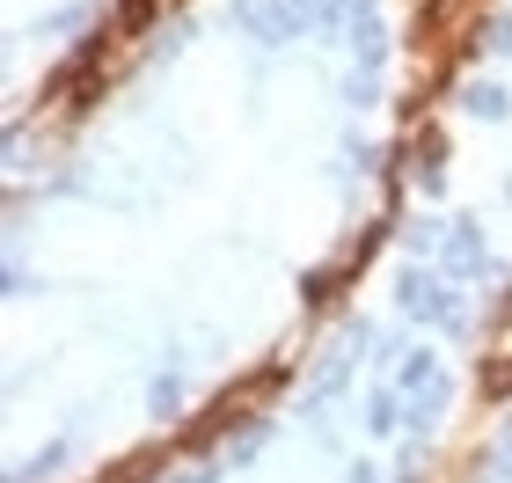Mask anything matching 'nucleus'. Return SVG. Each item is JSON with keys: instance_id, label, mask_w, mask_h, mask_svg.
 <instances>
[{"instance_id": "1", "label": "nucleus", "mask_w": 512, "mask_h": 483, "mask_svg": "<svg viewBox=\"0 0 512 483\" xmlns=\"http://www.w3.org/2000/svg\"><path fill=\"white\" fill-rule=\"evenodd\" d=\"M454 8H461V0H425V15H417V30H410V37H417V44H432V37L454 22Z\"/></svg>"}, {"instance_id": "2", "label": "nucleus", "mask_w": 512, "mask_h": 483, "mask_svg": "<svg viewBox=\"0 0 512 483\" xmlns=\"http://www.w3.org/2000/svg\"><path fill=\"white\" fill-rule=\"evenodd\" d=\"M483 396H491V403L512 396V359H491V366H483Z\"/></svg>"}, {"instance_id": "3", "label": "nucleus", "mask_w": 512, "mask_h": 483, "mask_svg": "<svg viewBox=\"0 0 512 483\" xmlns=\"http://www.w3.org/2000/svg\"><path fill=\"white\" fill-rule=\"evenodd\" d=\"M147 22H154V0H125V15H118V37L147 30Z\"/></svg>"}]
</instances>
